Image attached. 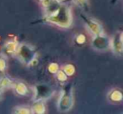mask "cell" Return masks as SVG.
<instances>
[{
	"label": "cell",
	"mask_w": 123,
	"mask_h": 114,
	"mask_svg": "<svg viewBox=\"0 0 123 114\" xmlns=\"http://www.w3.org/2000/svg\"><path fill=\"white\" fill-rule=\"evenodd\" d=\"M46 20L51 24H56L61 27H69L72 23L70 9L66 5L60 4L59 8L55 12L46 16Z\"/></svg>",
	"instance_id": "6da1fadb"
},
{
	"label": "cell",
	"mask_w": 123,
	"mask_h": 114,
	"mask_svg": "<svg viewBox=\"0 0 123 114\" xmlns=\"http://www.w3.org/2000/svg\"><path fill=\"white\" fill-rule=\"evenodd\" d=\"M74 105V95L71 86H67L62 91L57 102V108L60 112H68Z\"/></svg>",
	"instance_id": "7a4b0ae2"
},
{
	"label": "cell",
	"mask_w": 123,
	"mask_h": 114,
	"mask_svg": "<svg viewBox=\"0 0 123 114\" xmlns=\"http://www.w3.org/2000/svg\"><path fill=\"white\" fill-rule=\"evenodd\" d=\"M17 58L23 64L30 65L31 60L36 58V51L31 45L26 44H20L18 46V49L15 52Z\"/></svg>",
	"instance_id": "3957f363"
},
{
	"label": "cell",
	"mask_w": 123,
	"mask_h": 114,
	"mask_svg": "<svg viewBox=\"0 0 123 114\" xmlns=\"http://www.w3.org/2000/svg\"><path fill=\"white\" fill-rule=\"evenodd\" d=\"M91 45L95 50L105 51L111 48V39L105 34H98L94 35L91 43Z\"/></svg>",
	"instance_id": "277c9868"
},
{
	"label": "cell",
	"mask_w": 123,
	"mask_h": 114,
	"mask_svg": "<svg viewBox=\"0 0 123 114\" xmlns=\"http://www.w3.org/2000/svg\"><path fill=\"white\" fill-rule=\"evenodd\" d=\"M35 90V100L44 101L50 98L52 95V90L51 87L46 85H39L36 87Z\"/></svg>",
	"instance_id": "5b68a950"
},
{
	"label": "cell",
	"mask_w": 123,
	"mask_h": 114,
	"mask_svg": "<svg viewBox=\"0 0 123 114\" xmlns=\"http://www.w3.org/2000/svg\"><path fill=\"white\" fill-rule=\"evenodd\" d=\"M111 48L116 54L121 56L123 51L122 32H118L111 39Z\"/></svg>",
	"instance_id": "8992f818"
},
{
	"label": "cell",
	"mask_w": 123,
	"mask_h": 114,
	"mask_svg": "<svg viewBox=\"0 0 123 114\" xmlns=\"http://www.w3.org/2000/svg\"><path fill=\"white\" fill-rule=\"evenodd\" d=\"M85 24L89 31H90L94 35L103 34V27L99 22L92 19H89L85 21Z\"/></svg>",
	"instance_id": "52a82bcc"
},
{
	"label": "cell",
	"mask_w": 123,
	"mask_h": 114,
	"mask_svg": "<svg viewBox=\"0 0 123 114\" xmlns=\"http://www.w3.org/2000/svg\"><path fill=\"white\" fill-rule=\"evenodd\" d=\"M12 88L14 90V92H15L16 95L19 96V97H25V96H27L29 94V89H28L27 86L24 82H14Z\"/></svg>",
	"instance_id": "ba28073f"
},
{
	"label": "cell",
	"mask_w": 123,
	"mask_h": 114,
	"mask_svg": "<svg viewBox=\"0 0 123 114\" xmlns=\"http://www.w3.org/2000/svg\"><path fill=\"white\" fill-rule=\"evenodd\" d=\"M41 3L43 7L47 11V15L55 12L61 4L58 0H41Z\"/></svg>",
	"instance_id": "9c48e42d"
},
{
	"label": "cell",
	"mask_w": 123,
	"mask_h": 114,
	"mask_svg": "<svg viewBox=\"0 0 123 114\" xmlns=\"http://www.w3.org/2000/svg\"><path fill=\"white\" fill-rule=\"evenodd\" d=\"M109 101L112 103H120L123 99V95L121 90L118 89H113L109 92L108 95Z\"/></svg>",
	"instance_id": "30bf717a"
},
{
	"label": "cell",
	"mask_w": 123,
	"mask_h": 114,
	"mask_svg": "<svg viewBox=\"0 0 123 114\" xmlns=\"http://www.w3.org/2000/svg\"><path fill=\"white\" fill-rule=\"evenodd\" d=\"M31 113L36 114H43L46 112V106H45L43 101L37 100L34 102L32 105V107L31 108Z\"/></svg>",
	"instance_id": "8fae6325"
},
{
	"label": "cell",
	"mask_w": 123,
	"mask_h": 114,
	"mask_svg": "<svg viewBox=\"0 0 123 114\" xmlns=\"http://www.w3.org/2000/svg\"><path fill=\"white\" fill-rule=\"evenodd\" d=\"M19 44L17 41H14V40L9 41V42L6 43L5 45H4V50H5V52L7 53V54H15Z\"/></svg>",
	"instance_id": "7c38bea8"
},
{
	"label": "cell",
	"mask_w": 123,
	"mask_h": 114,
	"mask_svg": "<svg viewBox=\"0 0 123 114\" xmlns=\"http://www.w3.org/2000/svg\"><path fill=\"white\" fill-rule=\"evenodd\" d=\"M13 81L8 76H4L0 78V90H5L7 88H12Z\"/></svg>",
	"instance_id": "4fadbf2b"
},
{
	"label": "cell",
	"mask_w": 123,
	"mask_h": 114,
	"mask_svg": "<svg viewBox=\"0 0 123 114\" xmlns=\"http://www.w3.org/2000/svg\"><path fill=\"white\" fill-rule=\"evenodd\" d=\"M8 68V57L4 54H0V72H4Z\"/></svg>",
	"instance_id": "5bb4252c"
},
{
	"label": "cell",
	"mask_w": 123,
	"mask_h": 114,
	"mask_svg": "<svg viewBox=\"0 0 123 114\" xmlns=\"http://www.w3.org/2000/svg\"><path fill=\"white\" fill-rule=\"evenodd\" d=\"M62 70L63 71V72L68 76H73L75 73V67L72 64H67V65H63Z\"/></svg>",
	"instance_id": "9a60e30c"
},
{
	"label": "cell",
	"mask_w": 123,
	"mask_h": 114,
	"mask_svg": "<svg viewBox=\"0 0 123 114\" xmlns=\"http://www.w3.org/2000/svg\"><path fill=\"white\" fill-rule=\"evenodd\" d=\"M14 113L17 114H29L31 113V110L28 107H17L14 109Z\"/></svg>",
	"instance_id": "2e32d148"
},
{
	"label": "cell",
	"mask_w": 123,
	"mask_h": 114,
	"mask_svg": "<svg viewBox=\"0 0 123 114\" xmlns=\"http://www.w3.org/2000/svg\"><path fill=\"white\" fill-rule=\"evenodd\" d=\"M56 79L61 82H64L68 80V76L64 73L62 70H58L56 73Z\"/></svg>",
	"instance_id": "e0dca14e"
},
{
	"label": "cell",
	"mask_w": 123,
	"mask_h": 114,
	"mask_svg": "<svg viewBox=\"0 0 123 114\" xmlns=\"http://www.w3.org/2000/svg\"><path fill=\"white\" fill-rule=\"evenodd\" d=\"M58 70H59V66H58V65L56 63L52 62V63H51L49 65H48V71H49L51 73L56 74Z\"/></svg>",
	"instance_id": "ac0fdd59"
},
{
	"label": "cell",
	"mask_w": 123,
	"mask_h": 114,
	"mask_svg": "<svg viewBox=\"0 0 123 114\" xmlns=\"http://www.w3.org/2000/svg\"><path fill=\"white\" fill-rule=\"evenodd\" d=\"M76 42L79 44H84L86 42V37L84 34H79V35L76 37Z\"/></svg>",
	"instance_id": "d6986e66"
},
{
	"label": "cell",
	"mask_w": 123,
	"mask_h": 114,
	"mask_svg": "<svg viewBox=\"0 0 123 114\" xmlns=\"http://www.w3.org/2000/svg\"><path fill=\"white\" fill-rule=\"evenodd\" d=\"M79 4H82V5H84V4H86L88 3V0H76Z\"/></svg>",
	"instance_id": "ffe728a7"
},
{
	"label": "cell",
	"mask_w": 123,
	"mask_h": 114,
	"mask_svg": "<svg viewBox=\"0 0 123 114\" xmlns=\"http://www.w3.org/2000/svg\"><path fill=\"white\" fill-rule=\"evenodd\" d=\"M2 97H3V91L0 90V100L2 99Z\"/></svg>",
	"instance_id": "44dd1931"
}]
</instances>
